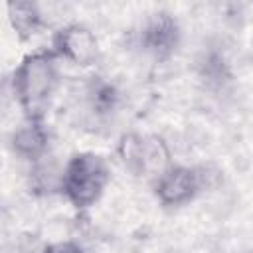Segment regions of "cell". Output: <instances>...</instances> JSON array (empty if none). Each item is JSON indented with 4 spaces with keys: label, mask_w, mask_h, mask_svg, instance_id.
<instances>
[{
    "label": "cell",
    "mask_w": 253,
    "mask_h": 253,
    "mask_svg": "<svg viewBox=\"0 0 253 253\" xmlns=\"http://www.w3.org/2000/svg\"><path fill=\"white\" fill-rule=\"evenodd\" d=\"M202 188V174L192 166L170 164L154 184V194L162 206H184L192 202Z\"/></svg>",
    "instance_id": "obj_4"
},
{
    "label": "cell",
    "mask_w": 253,
    "mask_h": 253,
    "mask_svg": "<svg viewBox=\"0 0 253 253\" xmlns=\"http://www.w3.org/2000/svg\"><path fill=\"white\" fill-rule=\"evenodd\" d=\"M204 75H206L208 79H211V81L221 83V81H225V79L229 77V71H227L225 61H223L217 53H211V55H208L206 61H204Z\"/></svg>",
    "instance_id": "obj_10"
},
{
    "label": "cell",
    "mask_w": 253,
    "mask_h": 253,
    "mask_svg": "<svg viewBox=\"0 0 253 253\" xmlns=\"http://www.w3.org/2000/svg\"><path fill=\"white\" fill-rule=\"evenodd\" d=\"M138 43L142 51L156 59H168L180 43V26L168 12L152 14L138 32Z\"/></svg>",
    "instance_id": "obj_5"
},
{
    "label": "cell",
    "mask_w": 253,
    "mask_h": 253,
    "mask_svg": "<svg viewBox=\"0 0 253 253\" xmlns=\"http://www.w3.org/2000/svg\"><path fill=\"white\" fill-rule=\"evenodd\" d=\"M57 55L51 49L28 53L12 73L14 97L26 121L43 123L51 95L57 87Z\"/></svg>",
    "instance_id": "obj_1"
},
{
    "label": "cell",
    "mask_w": 253,
    "mask_h": 253,
    "mask_svg": "<svg viewBox=\"0 0 253 253\" xmlns=\"http://www.w3.org/2000/svg\"><path fill=\"white\" fill-rule=\"evenodd\" d=\"M42 253H83V249L73 241H57L49 243Z\"/></svg>",
    "instance_id": "obj_11"
},
{
    "label": "cell",
    "mask_w": 253,
    "mask_h": 253,
    "mask_svg": "<svg viewBox=\"0 0 253 253\" xmlns=\"http://www.w3.org/2000/svg\"><path fill=\"white\" fill-rule=\"evenodd\" d=\"M51 51L77 65H89L97 55V38L83 24H67L55 32Z\"/></svg>",
    "instance_id": "obj_6"
},
{
    "label": "cell",
    "mask_w": 253,
    "mask_h": 253,
    "mask_svg": "<svg viewBox=\"0 0 253 253\" xmlns=\"http://www.w3.org/2000/svg\"><path fill=\"white\" fill-rule=\"evenodd\" d=\"M12 146L20 156L28 160L40 158L47 146V132L43 128V123L26 121V125L12 134Z\"/></svg>",
    "instance_id": "obj_7"
},
{
    "label": "cell",
    "mask_w": 253,
    "mask_h": 253,
    "mask_svg": "<svg viewBox=\"0 0 253 253\" xmlns=\"http://www.w3.org/2000/svg\"><path fill=\"white\" fill-rule=\"evenodd\" d=\"M109 178V166L99 154L77 152L67 160L63 168L61 194L73 208L87 210L103 196Z\"/></svg>",
    "instance_id": "obj_2"
},
{
    "label": "cell",
    "mask_w": 253,
    "mask_h": 253,
    "mask_svg": "<svg viewBox=\"0 0 253 253\" xmlns=\"http://www.w3.org/2000/svg\"><path fill=\"white\" fill-rule=\"evenodd\" d=\"M89 99H91V107L95 109L97 115L113 113V109L117 107V101H119V91L111 83L95 77V81L89 87Z\"/></svg>",
    "instance_id": "obj_9"
},
{
    "label": "cell",
    "mask_w": 253,
    "mask_h": 253,
    "mask_svg": "<svg viewBox=\"0 0 253 253\" xmlns=\"http://www.w3.org/2000/svg\"><path fill=\"white\" fill-rule=\"evenodd\" d=\"M8 16H10L14 30L22 38L32 36L42 26V14H40L38 6L32 2H10L8 4Z\"/></svg>",
    "instance_id": "obj_8"
},
{
    "label": "cell",
    "mask_w": 253,
    "mask_h": 253,
    "mask_svg": "<svg viewBox=\"0 0 253 253\" xmlns=\"http://www.w3.org/2000/svg\"><path fill=\"white\" fill-rule=\"evenodd\" d=\"M121 156L134 174H156L170 166L168 146L156 134H126L121 140Z\"/></svg>",
    "instance_id": "obj_3"
}]
</instances>
